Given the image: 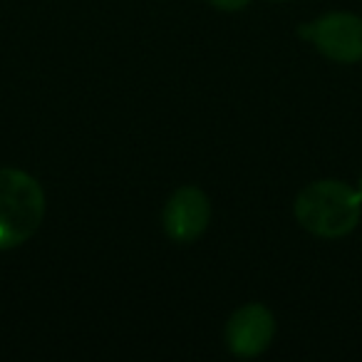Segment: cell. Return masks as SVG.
<instances>
[{
  "instance_id": "cell-1",
  "label": "cell",
  "mask_w": 362,
  "mask_h": 362,
  "mask_svg": "<svg viewBox=\"0 0 362 362\" xmlns=\"http://www.w3.org/2000/svg\"><path fill=\"white\" fill-rule=\"evenodd\" d=\"M293 211L305 231L320 238H340L360 223L362 194L345 181H313L298 194Z\"/></svg>"
},
{
  "instance_id": "cell-2",
  "label": "cell",
  "mask_w": 362,
  "mask_h": 362,
  "mask_svg": "<svg viewBox=\"0 0 362 362\" xmlns=\"http://www.w3.org/2000/svg\"><path fill=\"white\" fill-rule=\"evenodd\" d=\"M45 218V192L21 169H0V251L35 236Z\"/></svg>"
},
{
  "instance_id": "cell-3",
  "label": "cell",
  "mask_w": 362,
  "mask_h": 362,
  "mask_svg": "<svg viewBox=\"0 0 362 362\" xmlns=\"http://www.w3.org/2000/svg\"><path fill=\"white\" fill-rule=\"evenodd\" d=\"M298 35L310 40L317 52L335 62L352 65L362 60V18L352 13H327L315 23L298 28Z\"/></svg>"
},
{
  "instance_id": "cell-4",
  "label": "cell",
  "mask_w": 362,
  "mask_h": 362,
  "mask_svg": "<svg viewBox=\"0 0 362 362\" xmlns=\"http://www.w3.org/2000/svg\"><path fill=\"white\" fill-rule=\"evenodd\" d=\"M211 218L209 197L199 187H181L166 202L161 211V223L171 241L192 243L206 231Z\"/></svg>"
},
{
  "instance_id": "cell-5",
  "label": "cell",
  "mask_w": 362,
  "mask_h": 362,
  "mask_svg": "<svg viewBox=\"0 0 362 362\" xmlns=\"http://www.w3.org/2000/svg\"><path fill=\"white\" fill-rule=\"evenodd\" d=\"M276 335V317L261 303L238 308L226 325V345L236 357H258Z\"/></svg>"
},
{
  "instance_id": "cell-6",
  "label": "cell",
  "mask_w": 362,
  "mask_h": 362,
  "mask_svg": "<svg viewBox=\"0 0 362 362\" xmlns=\"http://www.w3.org/2000/svg\"><path fill=\"white\" fill-rule=\"evenodd\" d=\"M209 3H211L214 8H218V11L233 13V11H243L251 0H209Z\"/></svg>"
},
{
  "instance_id": "cell-7",
  "label": "cell",
  "mask_w": 362,
  "mask_h": 362,
  "mask_svg": "<svg viewBox=\"0 0 362 362\" xmlns=\"http://www.w3.org/2000/svg\"><path fill=\"white\" fill-rule=\"evenodd\" d=\"M357 192H360V194H362V176H360V189H357Z\"/></svg>"
},
{
  "instance_id": "cell-8",
  "label": "cell",
  "mask_w": 362,
  "mask_h": 362,
  "mask_svg": "<svg viewBox=\"0 0 362 362\" xmlns=\"http://www.w3.org/2000/svg\"><path fill=\"white\" fill-rule=\"evenodd\" d=\"M276 3H283V0H276Z\"/></svg>"
}]
</instances>
